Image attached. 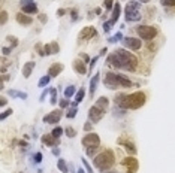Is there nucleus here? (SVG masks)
<instances>
[{"label":"nucleus","instance_id":"8","mask_svg":"<svg viewBox=\"0 0 175 173\" xmlns=\"http://www.w3.org/2000/svg\"><path fill=\"white\" fill-rule=\"evenodd\" d=\"M103 111L102 109H99L96 104L90 107V111H88V119H90V122H99L100 119H102V116H103Z\"/></svg>","mask_w":175,"mask_h":173},{"label":"nucleus","instance_id":"7","mask_svg":"<svg viewBox=\"0 0 175 173\" xmlns=\"http://www.w3.org/2000/svg\"><path fill=\"white\" fill-rule=\"evenodd\" d=\"M82 145H84L85 148H91V146H97V148H99L100 139H99V136H97L96 133H88V134H85V136L82 137Z\"/></svg>","mask_w":175,"mask_h":173},{"label":"nucleus","instance_id":"14","mask_svg":"<svg viewBox=\"0 0 175 173\" xmlns=\"http://www.w3.org/2000/svg\"><path fill=\"white\" fill-rule=\"evenodd\" d=\"M73 70H75L78 75H85V73H87L85 63H82V60H75V61H73Z\"/></svg>","mask_w":175,"mask_h":173},{"label":"nucleus","instance_id":"3","mask_svg":"<svg viewBox=\"0 0 175 173\" xmlns=\"http://www.w3.org/2000/svg\"><path fill=\"white\" fill-rule=\"evenodd\" d=\"M103 84L109 90H115V88H130L132 81L126 78L124 75H118L114 72H108L103 78Z\"/></svg>","mask_w":175,"mask_h":173},{"label":"nucleus","instance_id":"50","mask_svg":"<svg viewBox=\"0 0 175 173\" xmlns=\"http://www.w3.org/2000/svg\"><path fill=\"white\" fill-rule=\"evenodd\" d=\"M81 60H84V61H85V63H88V61H90V58L87 57V55H85V54H81Z\"/></svg>","mask_w":175,"mask_h":173},{"label":"nucleus","instance_id":"47","mask_svg":"<svg viewBox=\"0 0 175 173\" xmlns=\"http://www.w3.org/2000/svg\"><path fill=\"white\" fill-rule=\"evenodd\" d=\"M76 18H78V12H76V9H72V20L76 21Z\"/></svg>","mask_w":175,"mask_h":173},{"label":"nucleus","instance_id":"49","mask_svg":"<svg viewBox=\"0 0 175 173\" xmlns=\"http://www.w3.org/2000/svg\"><path fill=\"white\" fill-rule=\"evenodd\" d=\"M91 126H93L91 122H87V124L84 126V130H85V131H90V130H91Z\"/></svg>","mask_w":175,"mask_h":173},{"label":"nucleus","instance_id":"40","mask_svg":"<svg viewBox=\"0 0 175 173\" xmlns=\"http://www.w3.org/2000/svg\"><path fill=\"white\" fill-rule=\"evenodd\" d=\"M68 106H69V99H64V100L60 102V107H61V109H64V107H68Z\"/></svg>","mask_w":175,"mask_h":173},{"label":"nucleus","instance_id":"43","mask_svg":"<svg viewBox=\"0 0 175 173\" xmlns=\"http://www.w3.org/2000/svg\"><path fill=\"white\" fill-rule=\"evenodd\" d=\"M12 49H14V48H2V51H3V55H8V54H11Z\"/></svg>","mask_w":175,"mask_h":173},{"label":"nucleus","instance_id":"33","mask_svg":"<svg viewBox=\"0 0 175 173\" xmlns=\"http://www.w3.org/2000/svg\"><path fill=\"white\" fill-rule=\"evenodd\" d=\"M64 131H66V134H68L69 137H75V136H76V130H75V128H72V127H68Z\"/></svg>","mask_w":175,"mask_h":173},{"label":"nucleus","instance_id":"32","mask_svg":"<svg viewBox=\"0 0 175 173\" xmlns=\"http://www.w3.org/2000/svg\"><path fill=\"white\" fill-rule=\"evenodd\" d=\"M112 2H114V0H105V2H103V6H105L106 11H111V9H114V6H115V5H114Z\"/></svg>","mask_w":175,"mask_h":173},{"label":"nucleus","instance_id":"54","mask_svg":"<svg viewBox=\"0 0 175 173\" xmlns=\"http://www.w3.org/2000/svg\"><path fill=\"white\" fill-rule=\"evenodd\" d=\"M52 154H54V155H60V149L54 148V149H52Z\"/></svg>","mask_w":175,"mask_h":173},{"label":"nucleus","instance_id":"26","mask_svg":"<svg viewBox=\"0 0 175 173\" xmlns=\"http://www.w3.org/2000/svg\"><path fill=\"white\" fill-rule=\"evenodd\" d=\"M75 94H76V88H75V85H69V87L64 90V97H66V99L73 97Z\"/></svg>","mask_w":175,"mask_h":173},{"label":"nucleus","instance_id":"51","mask_svg":"<svg viewBox=\"0 0 175 173\" xmlns=\"http://www.w3.org/2000/svg\"><path fill=\"white\" fill-rule=\"evenodd\" d=\"M64 12H66L64 9H58V11H57V15H58V17H63V15H64Z\"/></svg>","mask_w":175,"mask_h":173},{"label":"nucleus","instance_id":"19","mask_svg":"<svg viewBox=\"0 0 175 173\" xmlns=\"http://www.w3.org/2000/svg\"><path fill=\"white\" fill-rule=\"evenodd\" d=\"M35 69V61H29V63H25L23 67V75L24 78H30V75H32V70Z\"/></svg>","mask_w":175,"mask_h":173},{"label":"nucleus","instance_id":"53","mask_svg":"<svg viewBox=\"0 0 175 173\" xmlns=\"http://www.w3.org/2000/svg\"><path fill=\"white\" fill-rule=\"evenodd\" d=\"M39 20H41L42 23H47V17H45V15H41V17H39Z\"/></svg>","mask_w":175,"mask_h":173},{"label":"nucleus","instance_id":"36","mask_svg":"<svg viewBox=\"0 0 175 173\" xmlns=\"http://www.w3.org/2000/svg\"><path fill=\"white\" fill-rule=\"evenodd\" d=\"M112 25H114V24L111 23V21H106V23L103 24V30H105V33H109V32H111Z\"/></svg>","mask_w":175,"mask_h":173},{"label":"nucleus","instance_id":"28","mask_svg":"<svg viewBox=\"0 0 175 173\" xmlns=\"http://www.w3.org/2000/svg\"><path fill=\"white\" fill-rule=\"evenodd\" d=\"M118 40H123V35L118 32V33H115L114 36H111L109 39H108V42L109 43H115V42H118Z\"/></svg>","mask_w":175,"mask_h":173},{"label":"nucleus","instance_id":"23","mask_svg":"<svg viewBox=\"0 0 175 173\" xmlns=\"http://www.w3.org/2000/svg\"><path fill=\"white\" fill-rule=\"evenodd\" d=\"M21 8H23L24 13H36V12H37L36 3H30V5H25V6H21Z\"/></svg>","mask_w":175,"mask_h":173},{"label":"nucleus","instance_id":"10","mask_svg":"<svg viewBox=\"0 0 175 173\" xmlns=\"http://www.w3.org/2000/svg\"><path fill=\"white\" fill-rule=\"evenodd\" d=\"M123 45L130 48L132 51H138L142 46V42L141 39H136V37H123Z\"/></svg>","mask_w":175,"mask_h":173},{"label":"nucleus","instance_id":"45","mask_svg":"<svg viewBox=\"0 0 175 173\" xmlns=\"http://www.w3.org/2000/svg\"><path fill=\"white\" fill-rule=\"evenodd\" d=\"M49 91V90H45V88H44V92H42V94H41V99H39V100H41V102H44V100H45V97H47V92Z\"/></svg>","mask_w":175,"mask_h":173},{"label":"nucleus","instance_id":"1","mask_svg":"<svg viewBox=\"0 0 175 173\" xmlns=\"http://www.w3.org/2000/svg\"><path fill=\"white\" fill-rule=\"evenodd\" d=\"M106 61L115 69L126 70V72H133L138 66V58L133 54H130L129 51H126L124 48H120V49H115L114 52H111L106 58Z\"/></svg>","mask_w":175,"mask_h":173},{"label":"nucleus","instance_id":"39","mask_svg":"<svg viewBox=\"0 0 175 173\" xmlns=\"http://www.w3.org/2000/svg\"><path fill=\"white\" fill-rule=\"evenodd\" d=\"M9 115H12V109H8V111H5V112L2 114V116H0V118H2V119H6V118H8Z\"/></svg>","mask_w":175,"mask_h":173},{"label":"nucleus","instance_id":"20","mask_svg":"<svg viewBox=\"0 0 175 173\" xmlns=\"http://www.w3.org/2000/svg\"><path fill=\"white\" fill-rule=\"evenodd\" d=\"M17 21H18L20 24H23V25H30V24L33 23V20H32L30 17L23 15L21 12H20V13H17Z\"/></svg>","mask_w":175,"mask_h":173},{"label":"nucleus","instance_id":"58","mask_svg":"<svg viewBox=\"0 0 175 173\" xmlns=\"http://www.w3.org/2000/svg\"><path fill=\"white\" fill-rule=\"evenodd\" d=\"M109 173H112V172H109Z\"/></svg>","mask_w":175,"mask_h":173},{"label":"nucleus","instance_id":"18","mask_svg":"<svg viewBox=\"0 0 175 173\" xmlns=\"http://www.w3.org/2000/svg\"><path fill=\"white\" fill-rule=\"evenodd\" d=\"M44 49H45V54H47V55H49V54H56V52H58L60 46H58L57 42H52V43H49V45L44 46Z\"/></svg>","mask_w":175,"mask_h":173},{"label":"nucleus","instance_id":"34","mask_svg":"<svg viewBox=\"0 0 175 173\" xmlns=\"http://www.w3.org/2000/svg\"><path fill=\"white\" fill-rule=\"evenodd\" d=\"M76 111H78V109H76V107H70L69 111H68V114H66V116H68V118H75V115H76Z\"/></svg>","mask_w":175,"mask_h":173},{"label":"nucleus","instance_id":"44","mask_svg":"<svg viewBox=\"0 0 175 173\" xmlns=\"http://www.w3.org/2000/svg\"><path fill=\"white\" fill-rule=\"evenodd\" d=\"M21 6H25V5H30V3H35V0H20Z\"/></svg>","mask_w":175,"mask_h":173},{"label":"nucleus","instance_id":"38","mask_svg":"<svg viewBox=\"0 0 175 173\" xmlns=\"http://www.w3.org/2000/svg\"><path fill=\"white\" fill-rule=\"evenodd\" d=\"M160 3L163 6H175V0H162Z\"/></svg>","mask_w":175,"mask_h":173},{"label":"nucleus","instance_id":"24","mask_svg":"<svg viewBox=\"0 0 175 173\" xmlns=\"http://www.w3.org/2000/svg\"><path fill=\"white\" fill-rule=\"evenodd\" d=\"M57 166H58V170H61V173H69V167H68V163L64 161L63 158H58Z\"/></svg>","mask_w":175,"mask_h":173},{"label":"nucleus","instance_id":"37","mask_svg":"<svg viewBox=\"0 0 175 173\" xmlns=\"http://www.w3.org/2000/svg\"><path fill=\"white\" fill-rule=\"evenodd\" d=\"M97 149V146H91V148H87V155L88 157H93L94 158V152Z\"/></svg>","mask_w":175,"mask_h":173},{"label":"nucleus","instance_id":"41","mask_svg":"<svg viewBox=\"0 0 175 173\" xmlns=\"http://www.w3.org/2000/svg\"><path fill=\"white\" fill-rule=\"evenodd\" d=\"M8 39H9V42H12V48H15V46L18 45V40H17V37H14V36H9V37H8Z\"/></svg>","mask_w":175,"mask_h":173},{"label":"nucleus","instance_id":"5","mask_svg":"<svg viewBox=\"0 0 175 173\" xmlns=\"http://www.w3.org/2000/svg\"><path fill=\"white\" fill-rule=\"evenodd\" d=\"M139 9H141V3L135 2V0L129 2L127 6H126V9H124L126 21H130V23H133V21H139L141 17H142Z\"/></svg>","mask_w":175,"mask_h":173},{"label":"nucleus","instance_id":"30","mask_svg":"<svg viewBox=\"0 0 175 173\" xmlns=\"http://www.w3.org/2000/svg\"><path fill=\"white\" fill-rule=\"evenodd\" d=\"M63 131H64V130H63V128H61V127H56V128H54V130H52V131H51V134H52L54 137L60 139V136L63 134Z\"/></svg>","mask_w":175,"mask_h":173},{"label":"nucleus","instance_id":"27","mask_svg":"<svg viewBox=\"0 0 175 173\" xmlns=\"http://www.w3.org/2000/svg\"><path fill=\"white\" fill-rule=\"evenodd\" d=\"M49 81H51V76H49V75H45V76H42V78L39 79L37 87H39V88H45L48 84H49Z\"/></svg>","mask_w":175,"mask_h":173},{"label":"nucleus","instance_id":"57","mask_svg":"<svg viewBox=\"0 0 175 173\" xmlns=\"http://www.w3.org/2000/svg\"><path fill=\"white\" fill-rule=\"evenodd\" d=\"M78 173H85V172H84L82 169H78Z\"/></svg>","mask_w":175,"mask_h":173},{"label":"nucleus","instance_id":"35","mask_svg":"<svg viewBox=\"0 0 175 173\" xmlns=\"http://www.w3.org/2000/svg\"><path fill=\"white\" fill-rule=\"evenodd\" d=\"M82 164H84V167H85L87 173H94V172H93V169H91V166L88 164V161H87V160H84V158H82Z\"/></svg>","mask_w":175,"mask_h":173},{"label":"nucleus","instance_id":"52","mask_svg":"<svg viewBox=\"0 0 175 173\" xmlns=\"http://www.w3.org/2000/svg\"><path fill=\"white\" fill-rule=\"evenodd\" d=\"M5 104H6V99H5V97H2V100H0V106L3 107Z\"/></svg>","mask_w":175,"mask_h":173},{"label":"nucleus","instance_id":"2","mask_svg":"<svg viewBox=\"0 0 175 173\" xmlns=\"http://www.w3.org/2000/svg\"><path fill=\"white\" fill-rule=\"evenodd\" d=\"M145 92L136 91L132 94H120L115 97V104L120 106L121 109H139L145 104Z\"/></svg>","mask_w":175,"mask_h":173},{"label":"nucleus","instance_id":"25","mask_svg":"<svg viewBox=\"0 0 175 173\" xmlns=\"http://www.w3.org/2000/svg\"><path fill=\"white\" fill-rule=\"evenodd\" d=\"M9 96L14 99H27V92H21V91H15V90H9Z\"/></svg>","mask_w":175,"mask_h":173},{"label":"nucleus","instance_id":"48","mask_svg":"<svg viewBox=\"0 0 175 173\" xmlns=\"http://www.w3.org/2000/svg\"><path fill=\"white\" fill-rule=\"evenodd\" d=\"M97 60H99V57H94L93 60L90 61V69H93V67H94V64H96V61H97Z\"/></svg>","mask_w":175,"mask_h":173},{"label":"nucleus","instance_id":"15","mask_svg":"<svg viewBox=\"0 0 175 173\" xmlns=\"http://www.w3.org/2000/svg\"><path fill=\"white\" fill-rule=\"evenodd\" d=\"M63 64H60V63H54L49 69H48V75L51 76V78H54V76H57L58 73H61L63 72Z\"/></svg>","mask_w":175,"mask_h":173},{"label":"nucleus","instance_id":"13","mask_svg":"<svg viewBox=\"0 0 175 173\" xmlns=\"http://www.w3.org/2000/svg\"><path fill=\"white\" fill-rule=\"evenodd\" d=\"M97 35V32H96V28L94 27H85L84 30H82L81 33H80V39H90V37H93V36H96Z\"/></svg>","mask_w":175,"mask_h":173},{"label":"nucleus","instance_id":"16","mask_svg":"<svg viewBox=\"0 0 175 173\" xmlns=\"http://www.w3.org/2000/svg\"><path fill=\"white\" fill-rule=\"evenodd\" d=\"M42 143H45L47 146H56L58 143V139L54 137L52 134H45L42 136Z\"/></svg>","mask_w":175,"mask_h":173},{"label":"nucleus","instance_id":"55","mask_svg":"<svg viewBox=\"0 0 175 173\" xmlns=\"http://www.w3.org/2000/svg\"><path fill=\"white\" fill-rule=\"evenodd\" d=\"M106 51H108V49H106V48H103V49L100 51V55H103V54H106Z\"/></svg>","mask_w":175,"mask_h":173},{"label":"nucleus","instance_id":"12","mask_svg":"<svg viewBox=\"0 0 175 173\" xmlns=\"http://www.w3.org/2000/svg\"><path fill=\"white\" fill-rule=\"evenodd\" d=\"M118 143L121 145V146H124V149L129 151L132 155H135L136 154V148H135V145L132 143V142H129L126 137H121V139H118Z\"/></svg>","mask_w":175,"mask_h":173},{"label":"nucleus","instance_id":"42","mask_svg":"<svg viewBox=\"0 0 175 173\" xmlns=\"http://www.w3.org/2000/svg\"><path fill=\"white\" fill-rule=\"evenodd\" d=\"M35 161H36V163H41V161H42V154H41V152H36Z\"/></svg>","mask_w":175,"mask_h":173},{"label":"nucleus","instance_id":"4","mask_svg":"<svg viewBox=\"0 0 175 173\" xmlns=\"http://www.w3.org/2000/svg\"><path fill=\"white\" fill-rule=\"evenodd\" d=\"M93 163L94 166L99 169V170H108V169H111L112 166H114V163H115V155H114V152L111 149H106L103 152H100L99 155H96L93 158Z\"/></svg>","mask_w":175,"mask_h":173},{"label":"nucleus","instance_id":"22","mask_svg":"<svg viewBox=\"0 0 175 173\" xmlns=\"http://www.w3.org/2000/svg\"><path fill=\"white\" fill-rule=\"evenodd\" d=\"M108 104H109V102H108V99H106V97H100V99H97V102H96V106H97L99 109H102L103 112H106Z\"/></svg>","mask_w":175,"mask_h":173},{"label":"nucleus","instance_id":"56","mask_svg":"<svg viewBox=\"0 0 175 173\" xmlns=\"http://www.w3.org/2000/svg\"><path fill=\"white\" fill-rule=\"evenodd\" d=\"M139 2H142V3H148L150 0H139Z\"/></svg>","mask_w":175,"mask_h":173},{"label":"nucleus","instance_id":"17","mask_svg":"<svg viewBox=\"0 0 175 173\" xmlns=\"http://www.w3.org/2000/svg\"><path fill=\"white\" fill-rule=\"evenodd\" d=\"M99 79H100V73H96L94 78H91V81H90V96H91V97L94 96V91H96V88H97Z\"/></svg>","mask_w":175,"mask_h":173},{"label":"nucleus","instance_id":"46","mask_svg":"<svg viewBox=\"0 0 175 173\" xmlns=\"http://www.w3.org/2000/svg\"><path fill=\"white\" fill-rule=\"evenodd\" d=\"M6 20H8V13H6V12L3 11V12H2V24H5V23H6Z\"/></svg>","mask_w":175,"mask_h":173},{"label":"nucleus","instance_id":"6","mask_svg":"<svg viewBox=\"0 0 175 173\" xmlns=\"http://www.w3.org/2000/svg\"><path fill=\"white\" fill-rule=\"evenodd\" d=\"M136 33L144 40H151L157 35V28L154 25H138L136 27Z\"/></svg>","mask_w":175,"mask_h":173},{"label":"nucleus","instance_id":"31","mask_svg":"<svg viewBox=\"0 0 175 173\" xmlns=\"http://www.w3.org/2000/svg\"><path fill=\"white\" fill-rule=\"evenodd\" d=\"M49 92H51V104H56L57 103V90L56 88H51Z\"/></svg>","mask_w":175,"mask_h":173},{"label":"nucleus","instance_id":"9","mask_svg":"<svg viewBox=\"0 0 175 173\" xmlns=\"http://www.w3.org/2000/svg\"><path fill=\"white\" fill-rule=\"evenodd\" d=\"M61 116H63V111H52V112H49L48 115L44 116V122H47V124H57L58 121L61 119Z\"/></svg>","mask_w":175,"mask_h":173},{"label":"nucleus","instance_id":"11","mask_svg":"<svg viewBox=\"0 0 175 173\" xmlns=\"http://www.w3.org/2000/svg\"><path fill=\"white\" fill-rule=\"evenodd\" d=\"M123 166H124V167H127L129 173H135L138 169H139L138 160H136V158H133V157H127V158H124V160H123Z\"/></svg>","mask_w":175,"mask_h":173},{"label":"nucleus","instance_id":"21","mask_svg":"<svg viewBox=\"0 0 175 173\" xmlns=\"http://www.w3.org/2000/svg\"><path fill=\"white\" fill-rule=\"evenodd\" d=\"M120 12H121V6H120V3H115V6H114V9H112V17H111V23L115 24L118 21V17H120Z\"/></svg>","mask_w":175,"mask_h":173},{"label":"nucleus","instance_id":"29","mask_svg":"<svg viewBox=\"0 0 175 173\" xmlns=\"http://www.w3.org/2000/svg\"><path fill=\"white\" fill-rule=\"evenodd\" d=\"M84 96H85L84 88H82V90H80V91H76V94H75V102H76V103H81L82 99H84Z\"/></svg>","mask_w":175,"mask_h":173}]
</instances>
